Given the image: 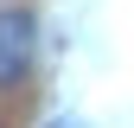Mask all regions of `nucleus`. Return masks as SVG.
<instances>
[{
    "instance_id": "1",
    "label": "nucleus",
    "mask_w": 134,
    "mask_h": 128,
    "mask_svg": "<svg viewBox=\"0 0 134 128\" xmlns=\"http://www.w3.org/2000/svg\"><path fill=\"white\" fill-rule=\"evenodd\" d=\"M32 51H38V19H32L26 7H7V13H0V90L26 83Z\"/></svg>"
},
{
    "instance_id": "2",
    "label": "nucleus",
    "mask_w": 134,
    "mask_h": 128,
    "mask_svg": "<svg viewBox=\"0 0 134 128\" xmlns=\"http://www.w3.org/2000/svg\"><path fill=\"white\" fill-rule=\"evenodd\" d=\"M45 128H83V122H45Z\"/></svg>"
}]
</instances>
